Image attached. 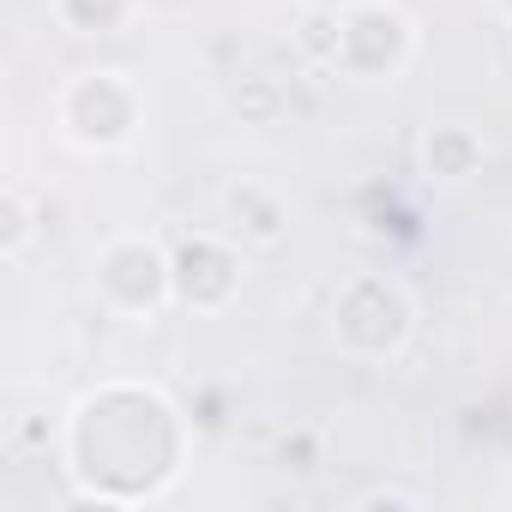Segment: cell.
Listing matches in <instances>:
<instances>
[{"label": "cell", "instance_id": "cell-1", "mask_svg": "<svg viewBox=\"0 0 512 512\" xmlns=\"http://www.w3.org/2000/svg\"><path fill=\"white\" fill-rule=\"evenodd\" d=\"M416 55V25L404 7L392 0H356L344 7V49H338V67L362 85H392Z\"/></svg>", "mask_w": 512, "mask_h": 512}, {"label": "cell", "instance_id": "cell-2", "mask_svg": "<svg viewBox=\"0 0 512 512\" xmlns=\"http://www.w3.org/2000/svg\"><path fill=\"white\" fill-rule=\"evenodd\" d=\"M61 127L85 151H121L139 133V85L127 73H73L61 91Z\"/></svg>", "mask_w": 512, "mask_h": 512}, {"label": "cell", "instance_id": "cell-3", "mask_svg": "<svg viewBox=\"0 0 512 512\" xmlns=\"http://www.w3.org/2000/svg\"><path fill=\"white\" fill-rule=\"evenodd\" d=\"M97 296L121 320H145L175 296V260L145 235H121L97 253Z\"/></svg>", "mask_w": 512, "mask_h": 512}, {"label": "cell", "instance_id": "cell-4", "mask_svg": "<svg viewBox=\"0 0 512 512\" xmlns=\"http://www.w3.org/2000/svg\"><path fill=\"white\" fill-rule=\"evenodd\" d=\"M410 296L392 278H356L344 284V296L332 302V338L350 356H392L410 338Z\"/></svg>", "mask_w": 512, "mask_h": 512}, {"label": "cell", "instance_id": "cell-5", "mask_svg": "<svg viewBox=\"0 0 512 512\" xmlns=\"http://www.w3.org/2000/svg\"><path fill=\"white\" fill-rule=\"evenodd\" d=\"M169 260H175V302L181 308L217 314V308L235 302V290H241V253L223 235H193V241H181L169 253Z\"/></svg>", "mask_w": 512, "mask_h": 512}, {"label": "cell", "instance_id": "cell-6", "mask_svg": "<svg viewBox=\"0 0 512 512\" xmlns=\"http://www.w3.org/2000/svg\"><path fill=\"white\" fill-rule=\"evenodd\" d=\"M223 229L235 241H247V247H278L284 229H290V211H284V199L272 187L235 181V187H223Z\"/></svg>", "mask_w": 512, "mask_h": 512}, {"label": "cell", "instance_id": "cell-7", "mask_svg": "<svg viewBox=\"0 0 512 512\" xmlns=\"http://www.w3.org/2000/svg\"><path fill=\"white\" fill-rule=\"evenodd\" d=\"M422 169H428V181L458 187V181H470L482 169V139L464 121H440V127L422 133Z\"/></svg>", "mask_w": 512, "mask_h": 512}, {"label": "cell", "instance_id": "cell-8", "mask_svg": "<svg viewBox=\"0 0 512 512\" xmlns=\"http://www.w3.org/2000/svg\"><path fill=\"white\" fill-rule=\"evenodd\" d=\"M55 13H61V25H73L79 37H115V31L133 25L139 0H55Z\"/></svg>", "mask_w": 512, "mask_h": 512}, {"label": "cell", "instance_id": "cell-9", "mask_svg": "<svg viewBox=\"0 0 512 512\" xmlns=\"http://www.w3.org/2000/svg\"><path fill=\"white\" fill-rule=\"evenodd\" d=\"M296 49H302L314 67H338V49H344V7H308V13H302V31H296Z\"/></svg>", "mask_w": 512, "mask_h": 512}, {"label": "cell", "instance_id": "cell-10", "mask_svg": "<svg viewBox=\"0 0 512 512\" xmlns=\"http://www.w3.org/2000/svg\"><path fill=\"white\" fill-rule=\"evenodd\" d=\"M31 241H37V205H31L25 187H7L0 193V253H7V260H25Z\"/></svg>", "mask_w": 512, "mask_h": 512}, {"label": "cell", "instance_id": "cell-11", "mask_svg": "<svg viewBox=\"0 0 512 512\" xmlns=\"http://www.w3.org/2000/svg\"><path fill=\"white\" fill-rule=\"evenodd\" d=\"M356 506L368 512V506H416V494H404V488H368V494H356Z\"/></svg>", "mask_w": 512, "mask_h": 512}, {"label": "cell", "instance_id": "cell-12", "mask_svg": "<svg viewBox=\"0 0 512 512\" xmlns=\"http://www.w3.org/2000/svg\"><path fill=\"white\" fill-rule=\"evenodd\" d=\"M308 7H326V0H308Z\"/></svg>", "mask_w": 512, "mask_h": 512}]
</instances>
